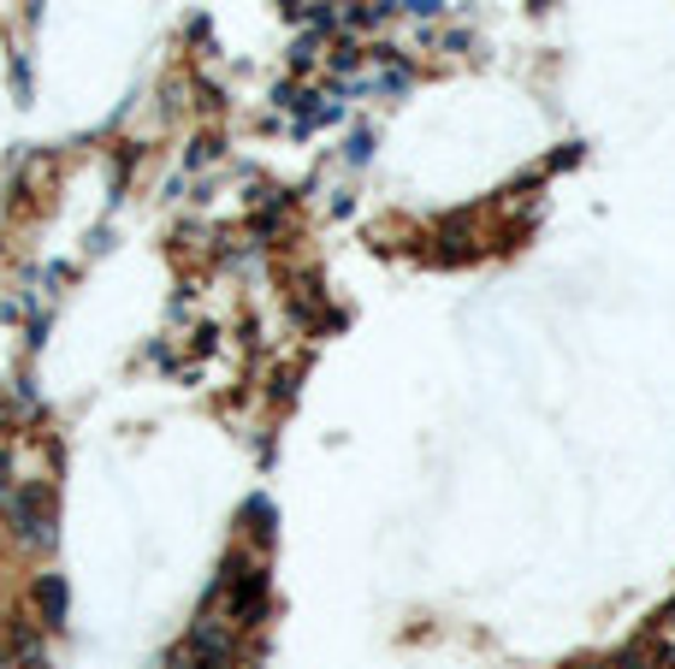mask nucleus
I'll return each mask as SVG.
<instances>
[{"instance_id":"nucleus-1","label":"nucleus","mask_w":675,"mask_h":669,"mask_svg":"<svg viewBox=\"0 0 675 669\" xmlns=\"http://www.w3.org/2000/svg\"><path fill=\"white\" fill-rule=\"evenodd\" d=\"M12 539L30 545V552H48V545H54V504H48L42 486H24L12 497Z\"/></svg>"},{"instance_id":"nucleus-2","label":"nucleus","mask_w":675,"mask_h":669,"mask_svg":"<svg viewBox=\"0 0 675 669\" xmlns=\"http://www.w3.org/2000/svg\"><path fill=\"white\" fill-rule=\"evenodd\" d=\"M37 605L48 616V628H65V580L60 575H42L37 580Z\"/></svg>"},{"instance_id":"nucleus-3","label":"nucleus","mask_w":675,"mask_h":669,"mask_svg":"<svg viewBox=\"0 0 675 669\" xmlns=\"http://www.w3.org/2000/svg\"><path fill=\"white\" fill-rule=\"evenodd\" d=\"M30 669H48V663H42V658H37V663H30Z\"/></svg>"},{"instance_id":"nucleus-4","label":"nucleus","mask_w":675,"mask_h":669,"mask_svg":"<svg viewBox=\"0 0 675 669\" xmlns=\"http://www.w3.org/2000/svg\"><path fill=\"white\" fill-rule=\"evenodd\" d=\"M0 669H7V651H0Z\"/></svg>"},{"instance_id":"nucleus-5","label":"nucleus","mask_w":675,"mask_h":669,"mask_svg":"<svg viewBox=\"0 0 675 669\" xmlns=\"http://www.w3.org/2000/svg\"><path fill=\"white\" fill-rule=\"evenodd\" d=\"M0 497H7V480H0Z\"/></svg>"}]
</instances>
